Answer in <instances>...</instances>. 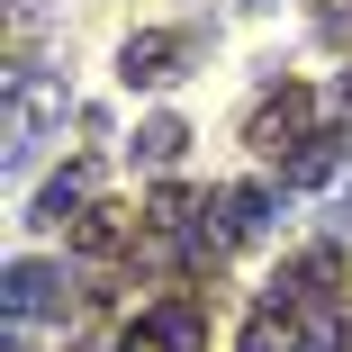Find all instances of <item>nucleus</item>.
Instances as JSON below:
<instances>
[{"label": "nucleus", "mask_w": 352, "mask_h": 352, "mask_svg": "<svg viewBox=\"0 0 352 352\" xmlns=\"http://www.w3.org/2000/svg\"><path fill=\"white\" fill-rule=\"evenodd\" d=\"M343 289H352L343 244H307L298 262H280V280H271V298H280V307H298V316L316 325V343H325V325L343 316Z\"/></svg>", "instance_id": "1"}, {"label": "nucleus", "mask_w": 352, "mask_h": 352, "mask_svg": "<svg viewBox=\"0 0 352 352\" xmlns=\"http://www.w3.org/2000/svg\"><path fill=\"white\" fill-rule=\"evenodd\" d=\"M307 135H325V126H316V91H307V82L262 91V100H253V118H244V145H253L262 163H289Z\"/></svg>", "instance_id": "2"}, {"label": "nucleus", "mask_w": 352, "mask_h": 352, "mask_svg": "<svg viewBox=\"0 0 352 352\" xmlns=\"http://www.w3.org/2000/svg\"><path fill=\"white\" fill-rule=\"evenodd\" d=\"M118 352H208V307L199 298H154L118 325Z\"/></svg>", "instance_id": "3"}, {"label": "nucleus", "mask_w": 352, "mask_h": 352, "mask_svg": "<svg viewBox=\"0 0 352 352\" xmlns=\"http://www.w3.org/2000/svg\"><path fill=\"white\" fill-rule=\"evenodd\" d=\"M190 63H199V36H190V28H135L126 54H118V73H126L135 91H172Z\"/></svg>", "instance_id": "4"}, {"label": "nucleus", "mask_w": 352, "mask_h": 352, "mask_svg": "<svg viewBox=\"0 0 352 352\" xmlns=\"http://www.w3.org/2000/svg\"><path fill=\"white\" fill-rule=\"evenodd\" d=\"M63 307H73V271H54V262H10V325L63 316Z\"/></svg>", "instance_id": "5"}, {"label": "nucleus", "mask_w": 352, "mask_h": 352, "mask_svg": "<svg viewBox=\"0 0 352 352\" xmlns=\"http://www.w3.org/2000/svg\"><path fill=\"white\" fill-rule=\"evenodd\" d=\"M100 208V163H63L45 190H36V226H82Z\"/></svg>", "instance_id": "6"}, {"label": "nucleus", "mask_w": 352, "mask_h": 352, "mask_svg": "<svg viewBox=\"0 0 352 352\" xmlns=\"http://www.w3.org/2000/svg\"><path fill=\"white\" fill-rule=\"evenodd\" d=\"M208 208H217V235H226V244H262L271 217H280V199H271L262 181H235V190H217Z\"/></svg>", "instance_id": "7"}, {"label": "nucleus", "mask_w": 352, "mask_h": 352, "mask_svg": "<svg viewBox=\"0 0 352 352\" xmlns=\"http://www.w3.org/2000/svg\"><path fill=\"white\" fill-rule=\"evenodd\" d=\"M235 352H316V325H307L298 307H280V298H262V307L244 316Z\"/></svg>", "instance_id": "8"}, {"label": "nucleus", "mask_w": 352, "mask_h": 352, "mask_svg": "<svg viewBox=\"0 0 352 352\" xmlns=\"http://www.w3.org/2000/svg\"><path fill=\"white\" fill-rule=\"evenodd\" d=\"M343 154H352V135H343V126H325V135H307V145L280 163V181H289V190H316V181H334V172H343Z\"/></svg>", "instance_id": "9"}, {"label": "nucleus", "mask_w": 352, "mask_h": 352, "mask_svg": "<svg viewBox=\"0 0 352 352\" xmlns=\"http://www.w3.org/2000/svg\"><path fill=\"white\" fill-rule=\"evenodd\" d=\"M135 226H145V217H126V208H109V199H100V208H91V217L73 226V244H82L91 262H118V253L135 244Z\"/></svg>", "instance_id": "10"}, {"label": "nucleus", "mask_w": 352, "mask_h": 352, "mask_svg": "<svg viewBox=\"0 0 352 352\" xmlns=\"http://www.w3.org/2000/svg\"><path fill=\"white\" fill-rule=\"evenodd\" d=\"M190 154V126L181 118H145V126H135V163H145V172H172Z\"/></svg>", "instance_id": "11"}, {"label": "nucleus", "mask_w": 352, "mask_h": 352, "mask_svg": "<svg viewBox=\"0 0 352 352\" xmlns=\"http://www.w3.org/2000/svg\"><path fill=\"white\" fill-rule=\"evenodd\" d=\"M253 10H271V0H253Z\"/></svg>", "instance_id": "12"}]
</instances>
